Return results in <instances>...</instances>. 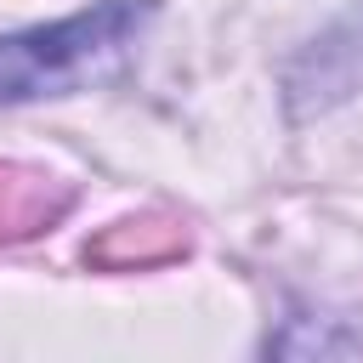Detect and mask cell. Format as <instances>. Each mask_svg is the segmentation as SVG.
Returning a JSON list of instances; mask_svg holds the SVG:
<instances>
[{"label": "cell", "instance_id": "3", "mask_svg": "<svg viewBox=\"0 0 363 363\" xmlns=\"http://www.w3.org/2000/svg\"><path fill=\"white\" fill-rule=\"evenodd\" d=\"M176 255H187V227L176 216H125L85 244V261L102 267V272L159 267V261H176Z\"/></svg>", "mask_w": 363, "mask_h": 363}, {"label": "cell", "instance_id": "2", "mask_svg": "<svg viewBox=\"0 0 363 363\" xmlns=\"http://www.w3.org/2000/svg\"><path fill=\"white\" fill-rule=\"evenodd\" d=\"M74 210V187L51 170L0 159V244H23Z\"/></svg>", "mask_w": 363, "mask_h": 363}, {"label": "cell", "instance_id": "1", "mask_svg": "<svg viewBox=\"0 0 363 363\" xmlns=\"http://www.w3.org/2000/svg\"><path fill=\"white\" fill-rule=\"evenodd\" d=\"M142 23L136 0H102L79 17H62L51 28H23L0 40V102H28V96H62L102 68L119 62Z\"/></svg>", "mask_w": 363, "mask_h": 363}]
</instances>
